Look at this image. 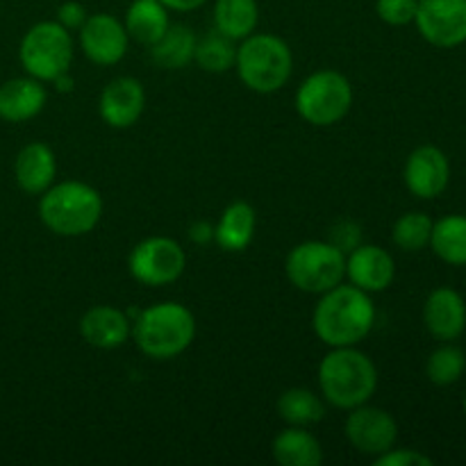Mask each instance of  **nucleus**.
I'll return each instance as SVG.
<instances>
[{
  "mask_svg": "<svg viewBox=\"0 0 466 466\" xmlns=\"http://www.w3.org/2000/svg\"><path fill=\"white\" fill-rule=\"evenodd\" d=\"M403 180L410 194L421 200H432L446 191L451 182V162L437 146H419L410 153L403 168Z\"/></svg>",
  "mask_w": 466,
  "mask_h": 466,
  "instance_id": "12",
  "label": "nucleus"
},
{
  "mask_svg": "<svg viewBox=\"0 0 466 466\" xmlns=\"http://www.w3.org/2000/svg\"><path fill=\"white\" fill-rule=\"evenodd\" d=\"M341 232H335L332 235V241L330 244H335L337 248H341L346 253V250H353L355 246H360V237H362V232H360V228L355 226V223H341L339 226Z\"/></svg>",
  "mask_w": 466,
  "mask_h": 466,
  "instance_id": "33",
  "label": "nucleus"
},
{
  "mask_svg": "<svg viewBox=\"0 0 466 466\" xmlns=\"http://www.w3.org/2000/svg\"><path fill=\"white\" fill-rule=\"evenodd\" d=\"M346 276L350 285L367 294L390 289L396 278L394 258L385 248L373 244H360L346 258Z\"/></svg>",
  "mask_w": 466,
  "mask_h": 466,
  "instance_id": "15",
  "label": "nucleus"
},
{
  "mask_svg": "<svg viewBox=\"0 0 466 466\" xmlns=\"http://www.w3.org/2000/svg\"><path fill=\"white\" fill-rule=\"evenodd\" d=\"M86 7L77 0H68V3H62L57 9V23L62 27H66L68 32L71 30H80L86 21Z\"/></svg>",
  "mask_w": 466,
  "mask_h": 466,
  "instance_id": "32",
  "label": "nucleus"
},
{
  "mask_svg": "<svg viewBox=\"0 0 466 466\" xmlns=\"http://www.w3.org/2000/svg\"><path fill=\"white\" fill-rule=\"evenodd\" d=\"M466 353L453 341H441L440 349L431 353L426 362V376L432 385L451 387L464 376Z\"/></svg>",
  "mask_w": 466,
  "mask_h": 466,
  "instance_id": "27",
  "label": "nucleus"
},
{
  "mask_svg": "<svg viewBox=\"0 0 466 466\" xmlns=\"http://www.w3.org/2000/svg\"><path fill=\"white\" fill-rule=\"evenodd\" d=\"M103 196L80 180L48 187L39 200V218L59 237H82L94 230L103 217Z\"/></svg>",
  "mask_w": 466,
  "mask_h": 466,
  "instance_id": "4",
  "label": "nucleus"
},
{
  "mask_svg": "<svg viewBox=\"0 0 466 466\" xmlns=\"http://www.w3.org/2000/svg\"><path fill=\"white\" fill-rule=\"evenodd\" d=\"M258 21V0H217L214 3V25L230 39L239 41L253 35Z\"/></svg>",
  "mask_w": 466,
  "mask_h": 466,
  "instance_id": "25",
  "label": "nucleus"
},
{
  "mask_svg": "<svg viewBox=\"0 0 466 466\" xmlns=\"http://www.w3.org/2000/svg\"><path fill=\"white\" fill-rule=\"evenodd\" d=\"M55 86H57V91H71L73 89V77L68 76V73H62V76L55 77Z\"/></svg>",
  "mask_w": 466,
  "mask_h": 466,
  "instance_id": "36",
  "label": "nucleus"
},
{
  "mask_svg": "<svg viewBox=\"0 0 466 466\" xmlns=\"http://www.w3.org/2000/svg\"><path fill=\"white\" fill-rule=\"evenodd\" d=\"M196 35L187 25H168V30L150 46V55L157 66L167 71H177L194 62L196 55Z\"/></svg>",
  "mask_w": 466,
  "mask_h": 466,
  "instance_id": "23",
  "label": "nucleus"
},
{
  "mask_svg": "<svg viewBox=\"0 0 466 466\" xmlns=\"http://www.w3.org/2000/svg\"><path fill=\"white\" fill-rule=\"evenodd\" d=\"M419 0H376V12L387 25H410L417 16Z\"/></svg>",
  "mask_w": 466,
  "mask_h": 466,
  "instance_id": "30",
  "label": "nucleus"
},
{
  "mask_svg": "<svg viewBox=\"0 0 466 466\" xmlns=\"http://www.w3.org/2000/svg\"><path fill=\"white\" fill-rule=\"evenodd\" d=\"M14 176L25 194H44L48 187H53L55 176H57V159H55L53 148L41 141L23 146L21 153L14 159Z\"/></svg>",
  "mask_w": 466,
  "mask_h": 466,
  "instance_id": "18",
  "label": "nucleus"
},
{
  "mask_svg": "<svg viewBox=\"0 0 466 466\" xmlns=\"http://www.w3.org/2000/svg\"><path fill=\"white\" fill-rule=\"evenodd\" d=\"M431 248L441 262L466 267V214H449L432 223Z\"/></svg>",
  "mask_w": 466,
  "mask_h": 466,
  "instance_id": "24",
  "label": "nucleus"
},
{
  "mask_svg": "<svg viewBox=\"0 0 466 466\" xmlns=\"http://www.w3.org/2000/svg\"><path fill=\"white\" fill-rule=\"evenodd\" d=\"M353 105L349 77L332 68L312 73L296 91V112L309 126L328 127L339 123Z\"/></svg>",
  "mask_w": 466,
  "mask_h": 466,
  "instance_id": "7",
  "label": "nucleus"
},
{
  "mask_svg": "<svg viewBox=\"0 0 466 466\" xmlns=\"http://www.w3.org/2000/svg\"><path fill=\"white\" fill-rule=\"evenodd\" d=\"M239 80L255 94H276L289 82L294 55L276 35H248L241 39L235 59Z\"/></svg>",
  "mask_w": 466,
  "mask_h": 466,
  "instance_id": "5",
  "label": "nucleus"
},
{
  "mask_svg": "<svg viewBox=\"0 0 466 466\" xmlns=\"http://www.w3.org/2000/svg\"><path fill=\"white\" fill-rule=\"evenodd\" d=\"M314 332L330 349L355 346L376 326V305L355 285H337L314 308Z\"/></svg>",
  "mask_w": 466,
  "mask_h": 466,
  "instance_id": "1",
  "label": "nucleus"
},
{
  "mask_svg": "<svg viewBox=\"0 0 466 466\" xmlns=\"http://www.w3.org/2000/svg\"><path fill=\"white\" fill-rule=\"evenodd\" d=\"M127 36L144 46H153L168 30V9L159 0H135L126 14Z\"/></svg>",
  "mask_w": 466,
  "mask_h": 466,
  "instance_id": "22",
  "label": "nucleus"
},
{
  "mask_svg": "<svg viewBox=\"0 0 466 466\" xmlns=\"http://www.w3.org/2000/svg\"><path fill=\"white\" fill-rule=\"evenodd\" d=\"M346 419V437L350 446L362 455H382L394 449L399 440V423L387 410L369 408L367 403L349 410Z\"/></svg>",
  "mask_w": 466,
  "mask_h": 466,
  "instance_id": "11",
  "label": "nucleus"
},
{
  "mask_svg": "<svg viewBox=\"0 0 466 466\" xmlns=\"http://www.w3.org/2000/svg\"><path fill=\"white\" fill-rule=\"evenodd\" d=\"M146 109V91L137 77H116L103 89L98 114L109 127L126 130L141 118Z\"/></svg>",
  "mask_w": 466,
  "mask_h": 466,
  "instance_id": "14",
  "label": "nucleus"
},
{
  "mask_svg": "<svg viewBox=\"0 0 466 466\" xmlns=\"http://www.w3.org/2000/svg\"><path fill=\"white\" fill-rule=\"evenodd\" d=\"M82 53L98 66H114L127 53V30L112 14H91L80 27Z\"/></svg>",
  "mask_w": 466,
  "mask_h": 466,
  "instance_id": "13",
  "label": "nucleus"
},
{
  "mask_svg": "<svg viewBox=\"0 0 466 466\" xmlns=\"http://www.w3.org/2000/svg\"><path fill=\"white\" fill-rule=\"evenodd\" d=\"M255 209L244 200H235L223 209L221 218L214 226V241L228 253H241L255 237Z\"/></svg>",
  "mask_w": 466,
  "mask_h": 466,
  "instance_id": "20",
  "label": "nucleus"
},
{
  "mask_svg": "<svg viewBox=\"0 0 466 466\" xmlns=\"http://www.w3.org/2000/svg\"><path fill=\"white\" fill-rule=\"evenodd\" d=\"M273 458L282 466H319L323 449L317 437L300 426H289L273 440Z\"/></svg>",
  "mask_w": 466,
  "mask_h": 466,
  "instance_id": "21",
  "label": "nucleus"
},
{
  "mask_svg": "<svg viewBox=\"0 0 466 466\" xmlns=\"http://www.w3.org/2000/svg\"><path fill=\"white\" fill-rule=\"evenodd\" d=\"M432 458L417 449H390L376 458V466H432Z\"/></svg>",
  "mask_w": 466,
  "mask_h": 466,
  "instance_id": "31",
  "label": "nucleus"
},
{
  "mask_svg": "<svg viewBox=\"0 0 466 466\" xmlns=\"http://www.w3.org/2000/svg\"><path fill=\"white\" fill-rule=\"evenodd\" d=\"M462 412H464V417H466V394H464V400H462Z\"/></svg>",
  "mask_w": 466,
  "mask_h": 466,
  "instance_id": "37",
  "label": "nucleus"
},
{
  "mask_svg": "<svg viewBox=\"0 0 466 466\" xmlns=\"http://www.w3.org/2000/svg\"><path fill=\"white\" fill-rule=\"evenodd\" d=\"M44 85L36 77H14L0 85V118L23 123L35 118L46 107Z\"/></svg>",
  "mask_w": 466,
  "mask_h": 466,
  "instance_id": "19",
  "label": "nucleus"
},
{
  "mask_svg": "<svg viewBox=\"0 0 466 466\" xmlns=\"http://www.w3.org/2000/svg\"><path fill=\"white\" fill-rule=\"evenodd\" d=\"M426 330L440 341H455L466 330L464 296L453 287H437L423 303Z\"/></svg>",
  "mask_w": 466,
  "mask_h": 466,
  "instance_id": "16",
  "label": "nucleus"
},
{
  "mask_svg": "<svg viewBox=\"0 0 466 466\" xmlns=\"http://www.w3.org/2000/svg\"><path fill=\"white\" fill-rule=\"evenodd\" d=\"M278 414L289 426L308 428L323 421L326 405H323V400L314 391L305 390V387H294V390H287L280 394V399H278Z\"/></svg>",
  "mask_w": 466,
  "mask_h": 466,
  "instance_id": "26",
  "label": "nucleus"
},
{
  "mask_svg": "<svg viewBox=\"0 0 466 466\" xmlns=\"http://www.w3.org/2000/svg\"><path fill=\"white\" fill-rule=\"evenodd\" d=\"M285 271L296 289L321 296L344 282L346 255L330 241H303L289 250Z\"/></svg>",
  "mask_w": 466,
  "mask_h": 466,
  "instance_id": "6",
  "label": "nucleus"
},
{
  "mask_svg": "<svg viewBox=\"0 0 466 466\" xmlns=\"http://www.w3.org/2000/svg\"><path fill=\"white\" fill-rule=\"evenodd\" d=\"M196 64L208 73H226L235 66L237 46L235 39L223 32H209L203 39L196 41Z\"/></svg>",
  "mask_w": 466,
  "mask_h": 466,
  "instance_id": "28",
  "label": "nucleus"
},
{
  "mask_svg": "<svg viewBox=\"0 0 466 466\" xmlns=\"http://www.w3.org/2000/svg\"><path fill=\"white\" fill-rule=\"evenodd\" d=\"M432 218L423 212H408L391 228V239L405 253H419L431 246Z\"/></svg>",
  "mask_w": 466,
  "mask_h": 466,
  "instance_id": "29",
  "label": "nucleus"
},
{
  "mask_svg": "<svg viewBox=\"0 0 466 466\" xmlns=\"http://www.w3.org/2000/svg\"><path fill=\"white\" fill-rule=\"evenodd\" d=\"M132 278L146 287H164L185 273L187 255L171 237H148L132 248L127 259Z\"/></svg>",
  "mask_w": 466,
  "mask_h": 466,
  "instance_id": "9",
  "label": "nucleus"
},
{
  "mask_svg": "<svg viewBox=\"0 0 466 466\" xmlns=\"http://www.w3.org/2000/svg\"><path fill=\"white\" fill-rule=\"evenodd\" d=\"M167 9H173V12H194V9L203 7L208 0H159Z\"/></svg>",
  "mask_w": 466,
  "mask_h": 466,
  "instance_id": "35",
  "label": "nucleus"
},
{
  "mask_svg": "<svg viewBox=\"0 0 466 466\" xmlns=\"http://www.w3.org/2000/svg\"><path fill=\"white\" fill-rule=\"evenodd\" d=\"M130 317L112 305H96L80 319V335L94 349H118L130 337Z\"/></svg>",
  "mask_w": 466,
  "mask_h": 466,
  "instance_id": "17",
  "label": "nucleus"
},
{
  "mask_svg": "<svg viewBox=\"0 0 466 466\" xmlns=\"http://www.w3.org/2000/svg\"><path fill=\"white\" fill-rule=\"evenodd\" d=\"M189 237L191 241H196V244H209V241L214 239V226L208 221L194 223L189 230Z\"/></svg>",
  "mask_w": 466,
  "mask_h": 466,
  "instance_id": "34",
  "label": "nucleus"
},
{
  "mask_svg": "<svg viewBox=\"0 0 466 466\" xmlns=\"http://www.w3.org/2000/svg\"><path fill=\"white\" fill-rule=\"evenodd\" d=\"M137 349L153 360H173L196 339V317L180 303H157L132 319Z\"/></svg>",
  "mask_w": 466,
  "mask_h": 466,
  "instance_id": "3",
  "label": "nucleus"
},
{
  "mask_svg": "<svg viewBox=\"0 0 466 466\" xmlns=\"http://www.w3.org/2000/svg\"><path fill=\"white\" fill-rule=\"evenodd\" d=\"M319 387L323 399L335 408H360L376 394L378 369L373 360L355 346L332 349L319 364Z\"/></svg>",
  "mask_w": 466,
  "mask_h": 466,
  "instance_id": "2",
  "label": "nucleus"
},
{
  "mask_svg": "<svg viewBox=\"0 0 466 466\" xmlns=\"http://www.w3.org/2000/svg\"><path fill=\"white\" fill-rule=\"evenodd\" d=\"M18 57L27 76L41 82H53L62 73H68L73 62L71 32L57 21L36 23L21 39Z\"/></svg>",
  "mask_w": 466,
  "mask_h": 466,
  "instance_id": "8",
  "label": "nucleus"
},
{
  "mask_svg": "<svg viewBox=\"0 0 466 466\" xmlns=\"http://www.w3.org/2000/svg\"><path fill=\"white\" fill-rule=\"evenodd\" d=\"M417 30L437 48L466 44V0H419Z\"/></svg>",
  "mask_w": 466,
  "mask_h": 466,
  "instance_id": "10",
  "label": "nucleus"
}]
</instances>
